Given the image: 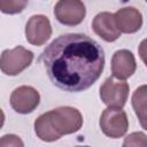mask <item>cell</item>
Instances as JSON below:
<instances>
[{"mask_svg": "<svg viewBox=\"0 0 147 147\" xmlns=\"http://www.w3.org/2000/svg\"><path fill=\"white\" fill-rule=\"evenodd\" d=\"M40 61L52 83L65 92L90 88L105 68V51L98 41L83 33L55 38L41 53Z\"/></svg>", "mask_w": 147, "mask_h": 147, "instance_id": "1", "label": "cell"}, {"mask_svg": "<svg viewBox=\"0 0 147 147\" xmlns=\"http://www.w3.org/2000/svg\"><path fill=\"white\" fill-rule=\"evenodd\" d=\"M48 113L54 129L61 137L77 132L83 125V116L77 108L63 106Z\"/></svg>", "mask_w": 147, "mask_h": 147, "instance_id": "2", "label": "cell"}, {"mask_svg": "<svg viewBox=\"0 0 147 147\" xmlns=\"http://www.w3.org/2000/svg\"><path fill=\"white\" fill-rule=\"evenodd\" d=\"M33 60V53L23 46L5 49L0 57L1 71L7 76H17L25 70Z\"/></svg>", "mask_w": 147, "mask_h": 147, "instance_id": "3", "label": "cell"}, {"mask_svg": "<svg viewBox=\"0 0 147 147\" xmlns=\"http://www.w3.org/2000/svg\"><path fill=\"white\" fill-rule=\"evenodd\" d=\"M129 84L125 80L108 77L100 86L101 101L109 108H123L129 96Z\"/></svg>", "mask_w": 147, "mask_h": 147, "instance_id": "4", "label": "cell"}, {"mask_svg": "<svg viewBox=\"0 0 147 147\" xmlns=\"http://www.w3.org/2000/svg\"><path fill=\"white\" fill-rule=\"evenodd\" d=\"M99 124L103 134L111 139L123 137L129 129V119L122 108H106L100 116Z\"/></svg>", "mask_w": 147, "mask_h": 147, "instance_id": "5", "label": "cell"}, {"mask_svg": "<svg viewBox=\"0 0 147 147\" xmlns=\"http://www.w3.org/2000/svg\"><path fill=\"white\" fill-rule=\"evenodd\" d=\"M54 15L61 24L76 26L84 21L86 8L79 0H60L54 7Z\"/></svg>", "mask_w": 147, "mask_h": 147, "instance_id": "6", "label": "cell"}, {"mask_svg": "<svg viewBox=\"0 0 147 147\" xmlns=\"http://www.w3.org/2000/svg\"><path fill=\"white\" fill-rule=\"evenodd\" d=\"M40 102L39 92L28 85L16 87L10 95V106L18 114H30L32 113Z\"/></svg>", "mask_w": 147, "mask_h": 147, "instance_id": "7", "label": "cell"}, {"mask_svg": "<svg viewBox=\"0 0 147 147\" xmlns=\"http://www.w3.org/2000/svg\"><path fill=\"white\" fill-rule=\"evenodd\" d=\"M52 36V25L47 16L33 15L25 24V38L34 46L44 45Z\"/></svg>", "mask_w": 147, "mask_h": 147, "instance_id": "8", "label": "cell"}, {"mask_svg": "<svg viewBox=\"0 0 147 147\" xmlns=\"http://www.w3.org/2000/svg\"><path fill=\"white\" fill-rule=\"evenodd\" d=\"M92 29L107 42H113L121 37V31L117 28L115 15L109 11H101L96 14L92 21Z\"/></svg>", "mask_w": 147, "mask_h": 147, "instance_id": "9", "label": "cell"}, {"mask_svg": "<svg viewBox=\"0 0 147 147\" xmlns=\"http://www.w3.org/2000/svg\"><path fill=\"white\" fill-rule=\"evenodd\" d=\"M137 69L134 55L129 49L116 51L111 57V74L115 78L125 80L130 78Z\"/></svg>", "mask_w": 147, "mask_h": 147, "instance_id": "10", "label": "cell"}, {"mask_svg": "<svg viewBox=\"0 0 147 147\" xmlns=\"http://www.w3.org/2000/svg\"><path fill=\"white\" fill-rule=\"evenodd\" d=\"M114 15L117 28L123 33H134L142 26V15L134 7H123Z\"/></svg>", "mask_w": 147, "mask_h": 147, "instance_id": "11", "label": "cell"}, {"mask_svg": "<svg viewBox=\"0 0 147 147\" xmlns=\"http://www.w3.org/2000/svg\"><path fill=\"white\" fill-rule=\"evenodd\" d=\"M34 132L40 140L46 142H53L61 138V136L56 132L52 124L48 111L37 117V119L34 121Z\"/></svg>", "mask_w": 147, "mask_h": 147, "instance_id": "12", "label": "cell"}, {"mask_svg": "<svg viewBox=\"0 0 147 147\" xmlns=\"http://www.w3.org/2000/svg\"><path fill=\"white\" fill-rule=\"evenodd\" d=\"M131 102L139 122L147 121V85H141L136 88Z\"/></svg>", "mask_w": 147, "mask_h": 147, "instance_id": "13", "label": "cell"}, {"mask_svg": "<svg viewBox=\"0 0 147 147\" xmlns=\"http://www.w3.org/2000/svg\"><path fill=\"white\" fill-rule=\"evenodd\" d=\"M28 6V1L21 0H0V9L3 14L21 13Z\"/></svg>", "mask_w": 147, "mask_h": 147, "instance_id": "14", "label": "cell"}, {"mask_svg": "<svg viewBox=\"0 0 147 147\" xmlns=\"http://www.w3.org/2000/svg\"><path fill=\"white\" fill-rule=\"evenodd\" d=\"M122 147H147V136L144 132H132L124 138Z\"/></svg>", "mask_w": 147, "mask_h": 147, "instance_id": "15", "label": "cell"}, {"mask_svg": "<svg viewBox=\"0 0 147 147\" xmlns=\"http://www.w3.org/2000/svg\"><path fill=\"white\" fill-rule=\"evenodd\" d=\"M0 147H24V144L16 134H5L0 139Z\"/></svg>", "mask_w": 147, "mask_h": 147, "instance_id": "16", "label": "cell"}, {"mask_svg": "<svg viewBox=\"0 0 147 147\" xmlns=\"http://www.w3.org/2000/svg\"><path fill=\"white\" fill-rule=\"evenodd\" d=\"M138 53L140 59L142 60V62L146 64L147 67V38L144 39L140 44H139V48H138Z\"/></svg>", "mask_w": 147, "mask_h": 147, "instance_id": "17", "label": "cell"}, {"mask_svg": "<svg viewBox=\"0 0 147 147\" xmlns=\"http://www.w3.org/2000/svg\"><path fill=\"white\" fill-rule=\"evenodd\" d=\"M140 125H141L142 129H145V130L147 131V121H145V122H140Z\"/></svg>", "mask_w": 147, "mask_h": 147, "instance_id": "18", "label": "cell"}, {"mask_svg": "<svg viewBox=\"0 0 147 147\" xmlns=\"http://www.w3.org/2000/svg\"><path fill=\"white\" fill-rule=\"evenodd\" d=\"M77 147H88V146H77Z\"/></svg>", "mask_w": 147, "mask_h": 147, "instance_id": "19", "label": "cell"}]
</instances>
